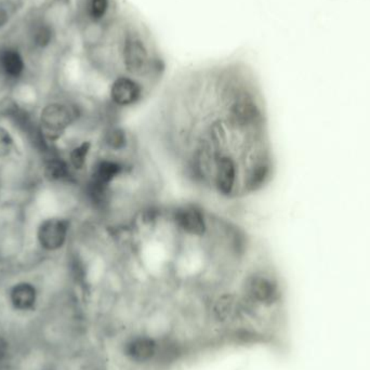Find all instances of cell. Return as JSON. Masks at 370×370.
I'll list each match as a JSON object with an SVG mask.
<instances>
[{
	"label": "cell",
	"mask_w": 370,
	"mask_h": 370,
	"mask_svg": "<svg viewBox=\"0 0 370 370\" xmlns=\"http://www.w3.org/2000/svg\"><path fill=\"white\" fill-rule=\"evenodd\" d=\"M244 293L249 300L262 307H279L283 301V287L274 272L259 269L245 279Z\"/></svg>",
	"instance_id": "cell-1"
},
{
	"label": "cell",
	"mask_w": 370,
	"mask_h": 370,
	"mask_svg": "<svg viewBox=\"0 0 370 370\" xmlns=\"http://www.w3.org/2000/svg\"><path fill=\"white\" fill-rule=\"evenodd\" d=\"M215 188L219 194L230 197L234 194L238 181V166L231 155L216 151L213 156L212 174Z\"/></svg>",
	"instance_id": "cell-2"
},
{
	"label": "cell",
	"mask_w": 370,
	"mask_h": 370,
	"mask_svg": "<svg viewBox=\"0 0 370 370\" xmlns=\"http://www.w3.org/2000/svg\"><path fill=\"white\" fill-rule=\"evenodd\" d=\"M148 89L143 82L134 78H118L108 87V98L115 108H132L143 100Z\"/></svg>",
	"instance_id": "cell-3"
},
{
	"label": "cell",
	"mask_w": 370,
	"mask_h": 370,
	"mask_svg": "<svg viewBox=\"0 0 370 370\" xmlns=\"http://www.w3.org/2000/svg\"><path fill=\"white\" fill-rule=\"evenodd\" d=\"M172 220L179 230L190 236H204L208 229L204 210L192 203L177 207L172 211Z\"/></svg>",
	"instance_id": "cell-4"
},
{
	"label": "cell",
	"mask_w": 370,
	"mask_h": 370,
	"mask_svg": "<svg viewBox=\"0 0 370 370\" xmlns=\"http://www.w3.org/2000/svg\"><path fill=\"white\" fill-rule=\"evenodd\" d=\"M75 118V110L65 104L52 103L46 106L42 112V132L49 138L61 136L62 132L72 125Z\"/></svg>",
	"instance_id": "cell-5"
},
{
	"label": "cell",
	"mask_w": 370,
	"mask_h": 370,
	"mask_svg": "<svg viewBox=\"0 0 370 370\" xmlns=\"http://www.w3.org/2000/svg\"><path fill=\"white\" fill-rule=\"evenodd\" d=\"M70 221L52 218L44 221L38 229L37 237L40 246L48 251L62 248L70 232Z\"/></svg>",
	"instance_id": "cell-6"
},
{
	"label": "cell",
	"mask_w": 370,
	"mask_h": 370,
	"mask_svg": "<svg viewBox=\"0 0 370 370\" xmlns=\"http://www.w3.org/2000/svg\"><path fill=\"white\" fill-rule=\"evenodd\" d=\"M273 165L269 154L259 156L253 164L246 169L244 176L245 191L247 193L257 192L267 184L272 178Z\"/></svg>",
	"instance_id": "cell-7"
},
{
	"label": "cell",
	"mask_w": 370,
	"mask_h": 370,
	"mask_svg": "<svg viewBox=\"0 0 370 370\" xmlns=\"http://www.w3.org/2000/svg\"><path fill=\"white\" fill-rule=\"evenodd\" d=\"M126 170V165L116 158H101L92 166L89 180L110 186Z\"/></svg>",
	"instance_id": "cell-8"
},
{
	"label": "cell",
	"mask_w": 370,
	"mask_h": 370,
	"mask_svg": "<svg viewBox=\"0 0 370 370\" xmlns=\"http://www.w3.org/2000/svg\"><path fill=\"white\" fill-rule=\"evenodd\" d=\"M127 357L136 363H146L156 355L158 343L153 338L134 337L126 343L125 347Z\"/></svg>",
	"instance_id": "cell-9"
},
{
	"label": "cell",
	"mask_w": 370,
	"mask_h": 370,
	"mask_svg": "<svg viewBox=\"0 0 370 370\" xmlns=\"http://www.w3.org/2000/svg\"><path fill=\"white\" fill-rule=\"evenodd\" d=\"M10 299L15 309L27 311L35 305L37 293L35 287L32 286L31 283H18L11 289Z\"/></svg>",
	"instance_id": "cell-10"
},
{
	"label": "cell",
	"mask_w": 370,
	"mask_h": 370,
	"mask_svg": "<svg viewBox=\"0 0 370 370\" xmlns=\"http://www.w3.org/2000/svg\"><path fill=\"white\" fill-rule=\"evenodd\" d=\"M24 61L18 50L6 48L0 51V70L8 77L18 78L24 70Z\"/></svg>",
	"instance_id": "cell-11"
},
{
	"label": "cell",
	"mask_w": 370,
	"mask_h": 370,
	"mask_svg": "<svg viewBox=\"0 0 370 370\" xmlns=\"http://www.w3.org/2000/svg\"><path fill=\"white\" fill-rule=\"evenodd\" d=\"M103 143L112 152H122L129 144V136L122 127L110 125L104 132Z\"/></svg>",
	"instance_id": "cell-12"
},
{
	"label": "cell",
	"mask_w": 370,
	"mask_h": 370,
	"mask_svg": "<svg viewBox=\"0 0 370 370\" xmlns=\"http://www.w3.org/2000/svg\"><path fill=\"white\" fill-rule=\"evenodd\" d=\"M236 307V300L233 295H222L213 302L212 313L218 321H227L234 317Z\"/></svg>",
	"instance_id": "cell-13"
},
{
	"label": "cell",
	"mask_w": 370,
	"mask_h": 370,
	"mask_svg": "<svg viewBox=\"0 0 370 370\" xmlns=\"http://www.w3.org/2000/svg\"><path fill=\"white\" fill-rule=\"evenodd\" d=\"M45 176L50 181H62L70 177V162L61 158H51L45 166Z\"/></svg>",
	"instance_id": "cell-14"
},
{
	"label": "cell",
	"mask_w": 370,
	"mask_h": 370,
	"mask_svg": "<svg viewBox=\"0 0 370 370\" xmlns=\"http://www.w3.org/2000/svg\"><path fill=\"white\" fill-rule=\"evenodd\" d=\"M91 150V143L86 141L84 143L74 148L70 153V165L76 170H82L86 166L88 156Z\"/></svg>",
	"instance_id": "cell-15"
},
{
	"label": "cell",
	"mask_w": 370,
	"mask_h": 370,
	"mask_svg": "<svg viewBox=\"0 0 370 370\" xmlns=\"http://www.w3.org/2000/svg\"><path fill=\"white\" fill-rule=\"evenodd\" d=\"M33 40L36 45L39 46V47H45V46L49 45L52 40L51 28L45 24H40L34 31Z\"/></svg>",
	"instance_id": "cell-16"
},
{
	"label": "cell",
	"mask_w": 370,
	"mask_h": 370,
	"mask_svg": "<svg viewBox=\"0 0 370 370\" xmlns=\"http://www.w3.org/2000/svg\"><path fill=\"white\" fill-rule=\"evenodd\" d=\"M13 148V140L9 132L0 127V158H7Z\"/></svg>",
	"instance_id": "cell-17"
},
{
	"label": "cell",
	"mask_w": 370,
	"mask_h": 370,
	"mask_svg": "<svg viewBox=\"0 0 370 370\" xmlns=\"http://www.w3.org/2000/svg\"><path fill=\"white\" fill-rule=\"evenodd\" d=\"M8 353V343L1 336H0V361L5 359Z\"/></svg>",
	"instance_id": "cell-18"
}]
</instances>
